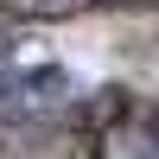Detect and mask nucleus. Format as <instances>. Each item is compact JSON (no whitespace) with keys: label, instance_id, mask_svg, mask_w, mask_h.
Instances as JSON below:
<instances>
[{"label":"nucleus","instance_id":"f257e3e1","mask_svg":"<svg viewBox=\"0 0 159 159\" xmlns=\"http://www.w3.org/2000/svg\"><path fill=\"white\" fill-rule=\"evenodd\" d=\"M83 108L76 70L45 45V38H0V121L7 127H51Z\"/></svg>","mask_w":159,"mask_h":159},{"label":"nucleus","instance_id":"f03ea898","mask_svg":"<svg viewBox=\"0 0 159 159\" xmlns=\"http://www.w3.org/2000/svg\"><path fill=\"white\" fill-rule=\"evenodd\" d=\"M96 159H159V115L115 108L96 134Z\"/></svg>","mask_w":159,"mask_h":159},{"label":"nucleus","instance_id":"7ed1b4c3","mask_svg":"<svg viewBox=\"0 0 159 159\" xmlns=\"http://www.w3.org/2000/svg\"><path fill=\"white\" fill-rule=\"evenodd\" d=\"M89 0H0V13L7 19H70V13H83Z\"/></svg>","mask_w":159,"mask_h":159}]
</instances>
